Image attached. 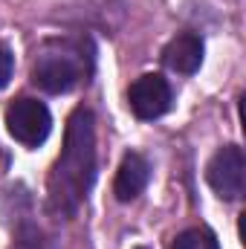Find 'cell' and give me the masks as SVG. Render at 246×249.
Returning a JSON list of instances; mask_svg holds the SVG:
<instances>
[{
    "instance_id": "obj_1",
    "label": "cell",
    "mask_w": 246,
    "mask_h": 249,
    "mask_svg": "<svg viewBox=\"0 0 246 249\" xmlns=\"http://www.w3.org/2000/svg\"><path fill=\"white\" fill-rule=\"evenodd\" d=\"M96 180V119L87 107H75L67 119L61 157L50 171V209L70 217L84 203Z\"/></svg>"
},
{
    "instance_id": "obj_2",
    "label": "cell",
    "mask_w": 246,
    "mask_h": 249,
    "mask_svg": "<svg viewBox=\"0 0 246 249\" xmlns=\"http://www.w3.org/2000/svg\"><path fill=\"white\" fill-rule=\"evenodd\" d=\"M6 127L20 145L38 148V145L47 142V136L53 130V116H50L44 102H38V99H18L6 110Z\"/></svg>"
},
{
    "instance_id": "obj_3",
    "label": "cell",
    "mask_w": 246,
    "mask_h": 249,
    "mask_svg": "<svg viewBox=\"0 0 246 249\" xmlns=\"http://www.w3.org/2000/svg\"><path fill=\"white\" fill-rule=\"evenodd\" d=\"M206 180H209V186L214 188L223 200H238L246 188V157H244V151H241L238 145L220 148V151L211 157L209 168H206Z\"/></svg>"
},
{
    "instance_id": "obj_4",
    "label": "cell",
    "mask_w": 246,
    "mask_h": 249,
    "mask_svg": "<svg viewBox=\"0 0 246 249\" xmlns=\"http://www.w3.org/2000/svg\"><path fill=\"white\" fill-rule=\"evenodd\" d=\"M32 81L47 93H70L81 81V64L67 53H47L35 64Z\"/></svg>"
},
{
    "instance_id": "obj_5",
    "label": "cell",
    "mask_w": 246,
    "mask_h": 249,
    "mask_svg": "<svg viewBox=\"0 0 246 249\" xmlns=\"http://www.w3.org/2000/svg\"><path fill=\"white\" fill-rule=\"evenodd\" d=\"M127 102L139 119H159L171 107V87L162 75H142L130 84Z\"/></svg>"
},
{
    "instance_id": "obj_6",
    "label": "cell",
    "mask_w": 246,
    "mask_h": 249,
    "mask_svg": "<svg viewBox=\"0 0 246 249\" xmlns=\"http://www.w3.org/2000/svg\"><path fill=\"white\" fill-rule=\"evenodd\" d=\"M148 177H151V165L142 154H124L122 157V165L116 171V180H113V194L127 203V200H136L145 186H148Z\"/></svg>"
},
{
    "instance_id": "obj_7",
    "label": "cell",
    "mask_w": 246,
    "mask_h": 249,
    "mask_svg": "<svg viewBox=\"0 0 246 249\" xmlns=\"http://www.w3.org/2000/svg\"><path fill=\"white\" fill-rule=\"evenodd\" d=\"M162 61H165V67H168V70L183 72V75L197 72V67L203 64V41H200L197 35H191V32L177 35V38L165 47Z\"/></svg>"
},
{
    "instance_id": "obj_8",
    "label": "cell",
    "mask_w": 246,
    "mask_h": 249,
    "mask_svg": "<svg viewBox=\"0 0 246 249\" xmlns=\"http://www.w3.org/2000/svg\"><path fill=\"white\" fill-rule=\"evenodd\" d=\"M171 249H220V244H217L214 232H209L203 226H194V229L180 232Z\"/></svg>"
},
{
    "instance_id": "obj_9",
    "label": "cell",
    "mask_w": 246,
    "mask_h": 249,
    "mask_svg": "<svg viewBox=\"0 0 246 249\" xmlns=\"http://www.w3.org/2000/svg\"><path fill=\"white\" fill-rule=\"evenodd\" d=\"M9 249H53V244L47 241V235L38 229V226H32V223H23L18 232H15V238H12V247Z\"/></svg>"
},
{
    "instance_id": "obj_10",
    "label": "cell",
    "mask_w": 246,
    "mask_h": 249,
    "mask_svg": "<svg viewBox=\"0 0 246 249\" xmlns=\"http://www.w3.org/2000/svg\"><path fill=\"white\" fill-rule=\"evenodd\" d=\"M12 70H15V55L9 53V47H3V44H0V90L9 84Z\"/></svg>"
},
{
    "instance_id": "obj_11",
    "label": "cell",
    "mask_w": 246,
    "mask_h": 249,
    "mask_svg": "<svg viewBox=\"0 0 246 249\" xmlns=\"http://www.w3.org/2000/svg\"><path fill=\"white\" fill-rule=\"evenodd\" d=\"M139 249H145V247H139Z\"/></svg>"
}]
</instances>
